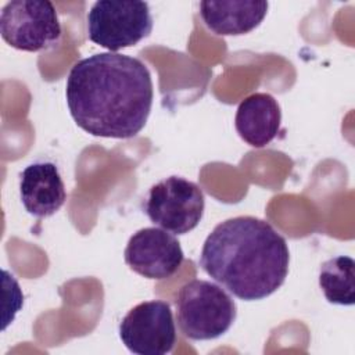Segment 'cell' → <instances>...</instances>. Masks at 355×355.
Returning <instances> with one entry per match:
<instances>
[{
  "instance_id": "11",
  "label": "cell",
  "mask_w": 355,
  "mask_h": 355,
  "mask_svg": "<svg viewBox=\"0 0 355 355\" xmlns=\"http://www.w3.org/2000/svg\"><path fill=\"white\" fill-rule=\"evenodd\" d=\"M268 1L255 0H205L200 3V15L205 26L220 36H239L254 31L266 17Z\"/></svg>"
},
{
  "instance_id": "5",
  "label": "cell",
  "mask_w": 355,
  "mask_h": 355,
  "mask_svg": "<svg viewBox=\"0 0 355 355\" xmlns=\"http://www.w3.org/2000/svg\"><path fill=\"white\" fill-rule=\"evenodd\" d=\"M143 208L154 225L173 234H184L200 223L205 200L197 183L169 176L151 186Z\"/></svg>"
},
{
  "instance_id": "2",
  "label": "cell",
  "mask_w": 355,
  "mask_h": 355,
  "mask_svg": "<svg viewBox=\"0 0 355 355\" xmlns=\"http://www.w3.org/2000/svg\"><path fill=\"white\" fill-rule=\"evenodd\" d=\"M290 251L286 239L255 216H234L216 225L202 244L200 266L234 297L262 300L287 277Z\"/></svg>"
},
{
  "instance_id": "1",
  "label": "cell",
  "mask_w": 355,
  "mask_h": 355,
  "mask_svg": "<svg viewBox=\"0 0 355 355\" xmlns=\"http://www.w3.org/2000/svg\"><path fill=\"white\" fill-rule=\"evenodd\" d=\"M65 97L71 116L85 132L130 139L146 126L153 107L151 73L139 58L111 51L93 54L71 68Z\"/></svg>"
},
{
  "instance_id": "6",
  "label": "cell",
  "mask_w": 355,
  "mask_h": 355,
  "mask_svg": "<svg viewBox=\"0 0 355 355\" xmlns=\"http://www.w3.org/2000/svg\"><path fill=\"white\" fill-rule=\"evenodd\" d=\"M0 33L11 47L33 53L54 47L61 37V25L51 1L12 0L1 10Z\"/></svg>"
},
{
  "instance_id": "7",
  "label": "cell",
  "mask_w": 355,
  "mask_h": 355,
  "mask_svg": "<svg viewBox=\"0 0 355 355\" xmlns=\"http://www.w3.org/2000/svg\"><path fill=\"white\" fill-rule=\"evenodd\" d=\"M122 344L137 355H165L176 343L172 309L162 300L144 301L133 306L118 327Z\"/></svg>"
},
{
  "instance_id": "9",
  "label": "cell",
  "mask_w": 355,
  "mask_h": 355,
  "mask_svg": "<svg viewBox=\"0 0 355 355\" xmlns=\"http://www.w3.org/2000/svg\"><path fill=\"white\" fill-rule=\"evenodd\" d=\"M19 196L31 215H54L67 200L65 184L57 165L49 161L28 165L19 175Z\"/></svg>"
},
{
  "instance_id": "3",
  "label": "cell",
  "mask_w": 355,
  "mask_h": 355,
  "mask_svg": "<svg viewBox=\"0 0 355 355\" xmlns=\"http://www.w3.org/2000/svg\"><path fill=\"white\" fill-rule=\"evenodd\" d=\"M176 322L182 334L194 341L215 340L236 320L233 298L218 284L194 279L184 283L175 300Z\"/></svg>"
},
{
  "instance_id": "8",
  "label": "cell",
  "mask_w": 355,
  "mask_h": 355,
  "mask_svg": "<svg viewBox=\"0 0 355 355\" xmlns=\"http://www.w3.org/2000/svg\"><path fill=\"white\" fill-rule=\"evenodd\" d=\"M123 258L137 275L162 280L176 273L184 255L173 234L159 227H144L130 236Z\"/></svg>"
},
{
  "instance_id": "12",
  "label": "cell",
  "mask_w": 355,
  "mask_h": 355,
  "mask_svg": "<svg viewBox=\"0 0 355 355\" xmlns=\"http://www.w3.org/2000/svg\"><path fill=\"white\" fill-rule=\"evenodd\" d=\"M319 287L330 304L354 305L355 261L347 255H338L324 261L319 270Z\"/></svg>"
},
{
  "instance_id": "4",
  "label": "cell",
  "mask_w": 355,
  "mask_h": 355,
  "mask_svg": "<svg viewBox=\"0 0 355 355\" xmlns=\"http://www.w3.org/2000/svg\"><path fill=\"white\" fill-rule=\"evenodd\" d=\"M153 31V17L146 1L98 0L87 12L89 39L116 53L132 47Z\"/></svg>"
},
{
  "instance_id": "10",
  "label": "cell",
  "mask_w": 355,
  "mask_h": 355,
  "mask_svg": "<svg viewBox=\"0 0 355 355\" xmlns=\"http://www.w3.org/2000/svg\"><path fill=\"white\" fill-rule=\"evenodd\" d=\"M282 111L269 93H254L237 107L234 126L239 136L252 147L268 146L279 133Z\"/></svg>"
}]
</instances>
